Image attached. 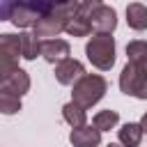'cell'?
<instances>
[{"label": "cell", "mask_w": 147, "mask_h": 147, "mask_svg": "<svg viewBox=\"0 0 147 147\" xmlns=\"http://www.w3.org/2000/svg\"><path fill=\"white\" fill-rule=\"evenodd\" d=\"M106 147H122V145H117V142H110V145H106Z\"/></svg>", "instance_id": "21"}, {"label": "cell", "mask_w": 147, "mask_h": 147, "mask_svg": "<svg viewBox=\"0 0 147 147\" xmlns=\"http://www.w3.org/2000/svg\"><path fill=\"white\" fill-rule=\"evenodd\" d=\"M117 122H119V113L108 108V110H99V113L94 115L92 126H94V129H99V131H110V129H115V126H117Z\"/></svg>", "instance_id": "15"}, {"label": "cell", "mask_w": 147, "mask_h": 147, "mask_svg": "<svg viewBox=\"0 0 147 147\" xmlns=\"http://www.w3.org/2000/svg\"><path fill=\"white\" fill-rule=\"evenodd\" d=\"M101 5H103V0H78V16H83V18L90 21L92 11L96 7H101Z\"/></svg>", "instance_id": "19"}, {"label": "cell", "mask_w": 147, "mask_h": 147, "mask_svg": "<svg viewBox=\"0 0 147 147\" xmlns=\"http://www.w3.org/2000/svg\"><path fill=\"white\" fill-rule=\"evenodd\" d=\"M119 90L126 96L147 99V62H126L119 74Z\"/></svg>", "instance_id": "3"}, {"label": "cell", "mask_w": 147, "mask_h": 147, "mask_svg": "<svg viewBox=\"0 0 147 147\" xmlns=\"http://www.w3.org/2000/svg\"><path fill=\"white\" fill-rule=\"evenodd\" d=\"M108 92V80L99 74H83L71 90V101L76 106H80L83 110L92 108L94 103H99L103 99V94Z\"/></svg>", "instance_id": "1"}, {"label": "cell", "mask_w": 147, "mask_h": 147, "mask_svg": "<svg viewBox=\"0 0 147 147\" xmlns=\"http://www.w3.org/2000/svg\"><path fill=\"white\" fill-rule=\"evenodd\" d=\"M2 87L9 90V92L16 94V96H23V94L30 90V76H28V71H23V69L14 71V74L2 83Z\"/></svg>", "instance_id": "11"}, {"label": "cell", "mask_w": 147, "mask_h": 147, "mask_svg": "<svg viewBox=\"0 0 147 147\" xmlns=\"http://www.w3.org/2000/svg\"><path fill=\"white\" fill-rule=\"evenodd\" d=\"M69 142L74 147H96L101 145V131L85 124V126H78V129H71L69 133Z\"/></svg>", "instance_id": "9"}, {"label": "cell", "mask_w": 147, "mask_h": 147, "mask_svg": "<svg viewBox=\"0 0 147 147\" xmlns=\"http://www.w3.org/2000/svg\"><path fill=\"white\" fill-rule=\"evenodd\" d=\"M21 39L18 34H0V83H5L14 71H18Z\"/></svg>", "instance_id": "4"}, {"label": "cell", "mask_w": 147, "mask_h": 147, "mask_svg": "<svg viewBox=\"0 0 147 147\" xmlns=\"http://www.w3.org/2000/svg\"><path fill=\"white\" fill-rule=\"evenodd\" d=\"M64 32H69L71 37H87L90 32H92V25H90V21L87 18H83V16H78V11L67 21V28H64Z\"/></svg>", "instance_id": "16"}, {"label": "cell", "mask_w": 147, "mask_h": 147, "mask_svg": "<svg viewBox=\"0 0 147 147\" xmlns=\"http://www.w3.org/2000/svg\"><path fill=\"white\" fill-rule=\"evenodd\" d=\"M62 117H64V122L71 129H78V126H85L87 124V113L80 106H76L74 101H69V103L62 106Z\"/></svg>", "instance_id": "13"}, {"label": "cell", "mask_w": 147, "mask_h": 147, "mask_svg": "<svg viewBox=\"0 0 147 147\" xmlns=\"http://www.w3.org/2000/svg\"><path fill=\"white\" fill-rule=\"evenodd\" d=\"M117 138L124 147H138L140 140H142V126L136 124V122H126L119 131H117Z\"/></svg>", "instance_id": "12"}, {"label": "cell", "mask_w": 147, "mask_h": 147, "mask_svg": "<svg viewBox=\"0 0 147 147\" xmlns=\"http://www.w3.org/2000/svg\"><path fill=\"white\" fill-rule=\"evenodd\" d=\"M126 57L129 62H147V41L145 39H133L126 44Z\"/></svg>", "instance_id": "18"}, {"label": "cell", "mask_w": 147, "mask_h": 147, "mask_svg": "<svg viewBox=\"0 0 147 147\" xmlns=\"http://www.w3.org/2000/svg\"><path fill=\"white\" fill-rule=\"evenodd\" d=\"M140 126H142V133H147V113L142 115V119H140Z\"/></svg>", "instance_id": "20"}, {"label": "cell", "mask_w": 147, "mask_h": 147, "mask_svg": "<svg viewBox=\"0 0 147 147\" xmlns=\"http://www.w3.org/2000/svg\"><path fill=\"white\" fill-rule=\"evenodd\" d=\"M83 74H85V67L74 57H67L55 64V80L60 85H74Z\"/></svg>", "instance_id": "7"}, {"label": "cell", "mask_w": 147, "mask_h": 147, "mask_svg": "<svg viewBox=\"0 0 147 147\" xmlns=\"http://www.w3.org/2000/svg\"><path fill=\"white\" fill-rule=\"evenodd\" d=\"M69 53H71V46L64 39H57L55 37V39H44L41 41V57L46 62H51V64H57V62L67 60Z\"/></svg>", "instance_id": "8"}, {"label": "cell", "mask_w": 147, "mask_h": 147, "mask_svg": "<svg viewBox=\"0 0 147 147\" xmlns=\"http://www.w3.org/2000/svg\"><path fill=\"white\" fill-rule=\"evenodd\" d=\"M21 110V96L0 87V115H16Z\"/></svg>", "instance_id": "17"}, {"label": "cell", "mask_w": 147, "mask_h": 147, "mask_svg": "<svg viewBox=\"0 0 147 147\" xmlns=\"http://www.w3.org/2000/svg\"><path fill=\"white\" fill-rule=\"evenodd\" d=\"M126 23L131 30H138V32L147 30V7L142 2H131L126 7Z\"/></svg>", "instance_id": "10"}, {"label": "cell", "mask_w": 147, "mask_h": 147, "mask_svg": "<svg viewBox=\"0 0 147 147\" xmlns=\"http://www.w3.org/2000/svg\"><path fill=\"white\" fill-rule=\"evenodd\" d=\"M39 16H41V14H39L32 5L21 2V0H16V2L9 7V11H7V18H9L16 28H30V25L37 23Z\"/></svg>", "instance_id": "6"}, {"label": "cell", "mask_w": 147, "mask_h": 147, "mask_svg": "<svg viewBox=\"0 0 147 147\" xmlns=\"http://www.w3.org/2000/svg\"><path fill=\"white\" fill-rule=\"evenodd\" d=\"M18 39H21V57L23 60H34L37 55H41V41L34 34L23 32V34H18Z\"/></svg>", "instance_id": "14"}, {"label": "cell", "mask_w": 147, "mask_h": 147, "mask_svg": "<svg viewBox=\"0 0 147 147\" xmlns=\"http://www.w3.org/2000/svg\"><path fill=\"white\" fill-rule=\"evenodd\" d=\"M90 25L99 34H113V30L117 28V11L113 7H108V5H101V7H96L92 11Z\"/></svg>", "instance_id": "5"}, {"label": "cell", "mask_w": 147, "mask_h": 147, "mask_svg": "<svg viewBox=\"0 0 147 147\" xmlns=\"http://www.w3.org/2000/svg\"><path fill=\"white\" fill-rule=\"evenodd\" d=\"M85 55L92 62V67L101 71H110L115 64V37L94 32L92 39L85 44Z\"/></svg>", "instance_id": "2"}]
</instances>
